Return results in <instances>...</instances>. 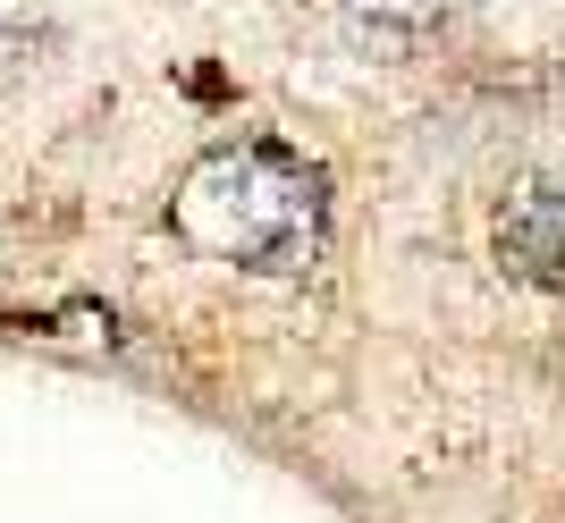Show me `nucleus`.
Returning a JSON list of instances; mask_svg holds the SVG:
<instances>
[{"mask_svg": "<svg viewBox=\"0 0 565 523\" xmlns=\"http://www.w3.org/2000/svg\"><path fill=\"white\" fill-rule=\"evenodd\" d=\"M169 228L203 262L287 279V270H305L321 254L330 194H321V169L305 152H287L270 136H236L186 161V178L169 194Z\"/></svg>", "mask_w": 565, "mask_h": 523, "instance_id": "nucleus-1", "label": "nucleus"}, {"mask_svg": "<svg viewBox=\"0 0 565 523\" xmlns=\"http://www.w3.org/2000/svg\"><path fill=\"white\" fill-rule=\"evenodd\" d=\"M490 254L523 287H565V169L523 178L490 220Z\"/></svg>", "mask_w": 565, "mask_h": 523, "instance_id": "nucleus-2", "label": "nucleus"}, {"mask_svg": "<svg viewBox=\"0 0 565 523\" xmlns=\"http://www.w3.org/2000/svg\"><path fill=\"white\" fill-rule=\"evenodd\" d=\"M338 9H347V25H363L380 43H414V34H430L439 18H456L465 0H338Z\"/></svg>", "mask_w": 565, "mask_h": 523, "instance_id": "nucleus-3", "label": "nucleus"}]
</instances>
